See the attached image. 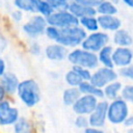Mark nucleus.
I'll return each instance as SVG.
<instances>
[{"instance_id": "f8f14e48", "label": "nucleus", "mask_w": 133, "mask_h": 133, "mask_svg": "<svg viewBox=\"0 0 133 133\" xmlns=\"http://www.w3.org/2000/svg\"><path fill=\"white\" fill-rule=\"evenodd\" d=\"M112 59L115 66L124 68L130 65L133 61V51L130 47H116L113 50Z\"/></svg>"}, {"instance_id": "1a4fd4ad", "label": "nucleus", "mask_w": 133, "mask_h": 133, "mask_svg": "<svg viewBox=\"0 0 133 133\" xmlns=\"http://www.w3.org/2000/svg\"><path fill=\"white\" fill-rule=\"evenodd\" d=\"M98 98L91 95H81L72 106L73 111L77 115H89L97 107Z\"/></svg>"}, {"instance_id": "4468645a", "label": "nucleus", "mask_w": 133, "mask_h": 133, "mask_svg": "<svg viewBox=\"0 0 133 133\" xmlns=\"http://www.w3.org/2000/svg\"><path fill=\"white\" fill-rule=\"evenodd\" d=\"M100 28L104 31L115 32L122 27V21L113 15H99L98 17Z\"/></svg>"}, {"instance_id": "ddd939ff", "label": "nucleus", "mask_w": 133, "mask_h": 133, "mask_svg": "<svg viewBox=\"0 0 133 133\" xmlns=\"http://www.w3.org/2000/svg\"><path fill=\"white\" fill-rule=\"evenodd\" d=\"M45 55L50 60L60 61V60H63L65 57H68L69 52L65 46L58 43H54V44L48 45L45 48Z\"/></svg>"}, {"instance_id": "37998d69", "label": "nucleus", "mask_w": 133, "mask_h": 133, "mask_svg": "<svg viewBox=\"0 0 133 133\" xmlns=\"http://www.w3.org/2000/svg\"><path fill=\"white\" fill-rule=\"evenodd\" d=\"M127 133H133V128H130V129L127 131Z\"/></svg>"}, {"instance_id": "9d476101", "label": "nucleus", "mask_w": 133, "mask_h": 133, "mask_svg": "<svg viewBox=\"0 0 133 133\" xmlns=\"http://www.w3.org/2000/svg\"><path fill=\"white\" fill-rule=\"evenodd\" d=\"M19 116V110L11 106V104L8 101H2L0 103V125L1 126H9L14 125L18 119Z\"/></svg>"}, {"instance_id": "c756f323", "label": "nucleus", "mask_w": 133, "mask_h": 133, "mask_svg": "<svg viewBox=\"0 0 133 133\" xmlns=\"http://www.w3.org/2000/svg\"><path fill=\"white\" fill-rule=\"evenodd\" d=\"M52 7L54 8V10H64L69 8L70 2L69 0H47Z\"/></svg>"}, {"instance_id": "473e14b6", "label": "nucleus", "mask_w": 133, "mask_h": 133, "mask_svg": "<svg viewBox=\"0 0 133 133\" xmlns=\"http://www.w3.org/2000/svg\"><path fill=\"white\" fill-rule=\"evenodd\" d=\"M74 124L79 129H85L89 126V121H88L87 115H77Z\"/></svg>"}, {"instance_id": "0eeeda50", "label": "nucleus", "mask_w": 133, "mask_h": 133, "mask_svg": "<svg viewBox=\"0 0 133 133\" xmlns=\"http://www.w3.org/2000/svg\"><path fill=\"white\" fill-rule=\"evenodd\" d=\"M118 78V73L113 70V68H107V66H102L97 69L90 78V82L95 84L96 86L100 88H104L107 84L117 80Z\"/></svg>"}, {"instance_id": "cd10ccee", "label": "nucleus", "mask_w": 133, "mask_h": 133, "mask_svg": "<svg viewBox=\"0 0 133 133\" xmlns=\"http://www.w3.org/2000/svg\"><path fill=\"white\" fill-rule=\"evenodd\" d=\"M121 97L130 104H133V85L132 84H128L126 86H124L122 88L121 91Z\"/></svg>"}, {"instance_id": "4c0bfd02", "label": "nucleus", "mask_w": 133, "mask_h": 133, "mask_svg": "<svg viewBox=\"0 0 133 133\" xmlns=\"http://www.w3.org/2000/svg\"><path fill=\"white\" fill-rule=\"evenodd\" d=\"M6 48H7V39L2 34H0V55L5 51Z\"/></svg>"}, {"instance_id": "dca6fc26", "label": "nucleus", "mask_w": 133, "mask_h": 133, "mask_svg": "<svg viewBox=\"0 0 133 133\" xmlns=\"http://www.w3.org/2000/svg\"><path fill=\"white\" fill-rule=\"evenodd\" d=\"M0 84L3 86L4 90L7 92V94H14L17 91L18 89V86L20 84L19 82V79L18 77L14 74V73H10V72H6L0 79Z\"/></svg>"}, {"instance_id": "a878e982", "label": "nucleus", "mask_w": 133, "mask_h": 133, "mask_svg": "<svg viewBox=\"0 0 133 133\" xmlns=\"http://www.w3.org/2000/svg\"><path fill=\"white\" fill-rule=\"evenodd\" d=\"M36 10L39 12V15L44 16L45 18H48L50 15H52L55 10L52 7V5L47 0H37L36 3Z\"/></svg>"}, {"instance_id": "f257e3e1", "label": "nucleus", "mask_w": 133, "mask_h": 133, "mask_svg": "<svg viewBox=\"0 0 133 133\" xmlns=\"http://www.w3.org/2000/svg\"><path fill=\"white\" fill-rule=\"evenodd\" d=\"M17 94L22 103L27 107H34L41 101V90L37 82L33 79H26L20 82Z\"/></svg>"}, {"instance_id": "aec40b11", "label": "nucleus", "mask_w": 133, "mask_h": 133, "mask_svg": "<svg viewBox=\"0 0 133 133\" xmlns=\"http://www.w3.org/2000/svg\"><path fill=\"white\" fill-rule=\"evenodd\" d=\"M81 95L82 94L80 92L78 87H68L62 92V102L65 106H73Z\"/></svg>"}, {"instance_id": "79ce46f5", "label": "nucleus", "mask_w": 133, "mask_h": 133, "mask_svg": "<svg viewBox=\"0 0 133 133\" xmlns=\"http://www.w3.org/2000/svg\"><path fill=\"white\" fill-rule=\"evenodd\" d=\"M123 2H124L128 7L133 8V0H123Z\"/></svg>"}, {"instance_id": "412c9836", "label": "nucleus", "mask_w": 133, "mask_h": 133, "mask_svg": "<svg viewBox=\"0 0 133 133\" xmlns=\"http://www.w3.org/2000/svg\"><path fill=\"white\" fill-rule=\"evenodd\" d=\"M79 25L81 27H83L86 31H89V32L98 31L100 28L98 17H96V16H87V17H83V18L79 19Z\"/></svg>"}, {"instance_id": "f03ea898", "label": "nucleus", "mask_w": 133, "mask_h": 133, "mask_svg": "<svg viewBox=\"0 0 133 133\" xmlns=\"http://www.w3.org/2000/svg\"><path fill=\"white\" fill-rule=\"evenodd\" d=\"M59 29V36L55 43L61 44L66 48H76L81 45L83 39L87 36L86 30L80 25Z\"/></svg>"}, {"instance_id": "393cba45", "label": "nucleus", "mask_w": 133, "mask_h": 133, "mask_svg": "<svg viewBox=\"0 0 133 133\" xmlns=\"http://www.w3.org/2000/svg\"><path fill=\"white\" fill-rule=\"evenodd\" d=\"M64 81L65 83H68L70 86H74V87H78L82 82V78L78 75V73L76 71H74L73 69L70 70L69 72H66V74L64 75Z\"/></svg>"}, {"instance_id": "bb28decb", "label": "nucleus", "mask_w": 133, "mask_h": 133, "mask_svg": "<svg viewBox=\"0 0 133 133\" xmlns=\"http://www.w3.org/2000/svg\"><path fill=\"white\" fill-rule=\"evenodd\" d=\"M14 133H31V126L29 122L24 117H20L14 124Z\"/></svg>"}, {"instance_id": "9b49d317", "label": "nucleus", "mask_w": 133, "mask_h": 133, "mask_svg": "<svg viewBox=\"0 0 133 133\" xmlns=\"http://www.w3.org/2000/svg\"><path fill=\"white\" fill-rule=\"evenodd\" d=\"M108 102L107 101H100L95 108V110L88 115L89 126L102 128L104 127L107 121V111H108Z\"/></svg>"}, {"instance_id": "a211bd4d", "label": "nucleus", "mask_w": 133, "mask_h": 133, "mask_svg": "<svg viewBox=\"0 0 133 133\" xmlns=\"http://www.w3.org/2000/svg\"><path fill=\"white\" fill-rule=\"evenodd\" d=\"M113 50L114 48L112 46H105L103 49H101L98 52V59L99 62L103 65V66H107V68H113L114 63H113V59H112V54H113Z\"/></svg>"}, {"instance_id": "20e7f679", "label": "nucleus", "mask_w": 133, "mask_h": 133, "mask_svg": "<svg viewBox=\"0 0 133 133\" xmlns=\"http://www.w3.org/2000/svg\"><path fill=\"white\" fill-rule=\"evenodd\" d=\"M129 106L128 103L122 98L118 97L112 100L108 104L107 111V121L113 125L124 124L126 118L129 116Z\"/></svg>"}, {"instance_id": "4be33fe9", "label": "nucleus", "mask_w": 133, "mask_h": 133, "mask_svg": "<svg viewBox=\"0 0 133 133\" xmlns=\"http://www.w3.org/2000/svg\"><path fill=\"white\" fill-rule=\"evenodd\" d=\"M122 88H123L122 83H121L119 81L115 80V81H113V82L107 84V85L103 88V90H104V96H105L107 99H109V100L112 101V100L118 98V94H119V91H122Z\"/></svg>"}, {"instance_id": "6e6552de", "label": "nucleus", "mask_w": 133, "mask_h": 133, "mask_svg": "<svg viewBox=\"0 0 133 133\" xmlns=\"http://www.w3.org/2000/svg\"><path fill=\"white\" fill-rule=\"evenodd\" d=\"M48 26L47 18L42 15L33 16L28 22L23 25V31L31 38H36L39 35H43Z\"/></svg>"}, {"instance_id": "39448f33", "label": "nucleus", "mask_w": 133, "mask_h": 133, "mask_svg": "<svg viewBox=\"0 0 133 133\" xmlns=\"http://www.w3.org/2000/svg\"><path fill=\"white\" fill-rule=\"evenodd\" d=\"M48 25L55 26L57 28H66L79 25V19L74 16L69 9L55 10L47 18Z\"/></svg>"}, {"instance_id": "c85d7f7f", "label": "nucleus", "mask_w": 133, "mask_h": 133, "mask_svg": "<svg viewBox=\"0 0 133 133\" xmlns=\"http://www.w3.org/2000/svg\"><path fill=\"white\" fill-rule=\"evenodd\" d=\"M73 70L78 73V75L82 78L83 81H89L90 80L92 73L90 72L89 69H86V68H83L80 65H73Z\"/></svg>"}, {"instance_id": "2eb2a0df", "label": "nucleus", "mask_w": 133, "mask_h": 133, "mask_svg": "<svg viewBox=\"0 0 133 133\" xmlns=\"http://www.w3.org/2000/svg\"><path fill=\"white\" fill-rule=\"evenodd\" d=\"M74 16H76L78 19H81L83 17H87V16H96L97 9L94 7H89L86 5H83L77 1H73L70 2L69 8H68Z\"/></svg>"}, {"instance_id": "72a5a7b5", "label": "nucleus", "mask_w": 133, "mask_h": 133, "mask_svg": "<svg viewBox=\"0 0 133 133\" xmlns=\"http://www.w3.org/2000/svg\"><path fill=\"white\" fill-rule=\"evenodd\" d=\"M83 5H86V6H89V7H94V8H97L104 0H75Z\"/></svg>"}, {"instance_id": "6ab92c4d", "label": "nucleus", "mask_w": 133, "mask_h": 133, "mask_svg": "<svg viewBox=\"0 0 133 133\" xmlns=\"http://www.w3.org/2000/svg\"><path fill=\"white\" fill-rule=\"evenodd\" d=\"M80 92L82 95H91L97 97L98 99H103L104 96V90L103 88H100L92 84L90 81H83L79 86H78Z\"/></svg>"}, {"instance_id": "e433bc0d", "label": "nucleus", "mask_w": 133, "mask_h": 133, "mask_svg": "<svg viewBox=\"0 0 133 133\" xmlns=\"http://www.w3.org/2000/svg\"><path fill=\"white\" fill-rule=\"evenodd\" d=\"M83 133H104V131H103L101 128L92 127V126H88L87 128L84 129Z\"/></svg>"}, {"instance_id": "7ed1b4c3", "label": "nucleus", "mask_w": 133, "mask_h": 133, "mask_svg": "<svg viewBox=\"0 0 133 133\" xmlns=\"http://www.w3.org/2000/svg\"><path fill=\"white\" fill-rule=\"evenodd\" d=\"M68 60L73 65H80V66H83L89 70H94L98 68L100 63L98 59V54L91 51L85 50L83 48L74 49L73 51L69 52Z\"/></svg>"}, {"instance_id": "5701e85b", "label": "nucleus", "mask_w": 133, "mask_h": 133, "mask_svg": "<svg viewBox=\"0 0 133 133\" xmlns=\"http://www.w3.org/2000/svg\"><path fill=\"white\" fill-rule=\"evenodd\" d=\"M36 3L37 0H14L15 6L22 10L27 12H37L36 10Z\"/></svg>"}, {"instance_id": "2f4dec72", "label": "nucleus", "mask_w": 133, "mask_h": 133, "mask_svg": "<svg viewBox=\"0 0 133 133\" xmlns=\"http://www.w3.org/2000/svg\"><path fill=\"white\" fill-rule=\"evenodd\" d=\"M118 76L129 79V80H133V65L130 64V65L124 66V68H119Z\"/></svg>"}, {"instance_id": "7c9ffc66", "label": "nucleus", "mask_w": 133, "mask_h": 133, "mask_svg": "<svg viewBox=\"0 0 133 133\" xmlns=\"http://www.w3.org/2000/svg\"><path fill=\"white\" fill-rule=\"evenodd\" d=\"M59 28L55 27V26H52V25H48L47 28H46V31H45V34L47 35V37L53 42H56L58 36H59Z\"/></svg>"}, {"instance_id": "f704fd0d", "label": "nucleus", "mask_w": 133, "mask_h": 133, "mask_svg": "<svg viewBox=\"0 0 133 133\" xmlns=\"http://www.w3.org/2000/svg\"><path fill=\"white\" fill-rule=\"evenodd\" d=\"M41 46L37 44V43H32L31 45H30V47H29V51H30V53L31 54H33V55H38L39 53H41Z\"/></svg>"}, {"instance_id": "c9c22d12", "label": "nucleus", "mask_w": 133, "mask_h": 133, "mask_svg": "<svg viewBox=\"0 0 133 133\" xmlns=\"http://www.w3.org/2000/svg\"><path fill=\"white\" fill-rule=\"evenodd\" d=\"M11 18H12V20L15 22H21L22 19H23V12H22V10L18 9V10L12 11L11 12Z\"/></svg>"}, {"instance_id": "a19ab883", "label": "nucleus", "mask_w": 133, "mask_h": 133, "mask_svg": "<svg viewBox=\"0 0 133 133\" xmlns=\"http://www.w3.org/2000/svg\"><path fill=\"white\" fill-rule=\"evenodd\" d=\"M5 94H6V91L4 90V88H3V86L0 84V103L4 100V97H5Z\"/></svg>"}, {"instance_id": "f3484780", "label": "nucleus", "mask_w": 133, "mask_h": 133, "mask_svg": "<svg viewBox=\"0 0 133 133\" xmlns=\"http://www.w3.org/2000/svg\"><path fill=\"white\" fill-rule=\"evenodd\" d=\"M112 38H113V43L117 47H130L133 43V38L131 34L126 29H122V28H119L114 32Z\"/></svg>"}, {"instance_id": "423d86ee", "label": "nucleus", "mask_w": 133, "mask_h": 133, "mask_svg": "<svg viewBox=\"0 0 133 133\" xmlns=\"http://www.w3.org/2000/svg\"><path fill=\"white\" fill-rule=\"evenodd\" d=\"M109 35L105 31H95L88 34L82 42L81 48L91 51L94 53H98L101 49H103L105 46L109 43Z\"/></svg>"}, {"instance_id": "58836bf2", "label": "nucleus", "mask_w": 133, "mask_h": 133, "mask_svg": "<svg viewBox=\"0 0 133 133\" xmlns=\"http://www.w3.org/2000/svg\"><path fill=\"white\" fill-rule=\"evenodd\" d=\"M6 64H5V61L3 58L0 57V78L6 73Z\"/></svg>"}, {"instance_id": "b1692460", "label": "nucleus", "mask_w": 133, "mask_h": 133, "mask_svg": "<svg viewBox=\"0 0 133 133\" xmlns=\"http://www.w3.org/2000/svg\"><path fill=\"white\" fill-rule=\"evenodd\" d=\"M97 12L99 15H113L115 16L117 14V7L114 5L113 2L104 0L97 8Z\"/></svg>"}, {"instance_id": "ea45409f", "label": "nucleus", "mask_w": 133, "mask_h": 133, "mask_svg": "<svg viewBox=\"0 0 133 133\" xmlns=\"http://www.w3.org/2000/svg\"><path fill=\"white\" fill-rule=\"evenodd\" d=\"M124 125H125L126 127L132 128V127H133V115H129V116L126 118V121L124 122Z\"/></svg>"}]
</instances>
